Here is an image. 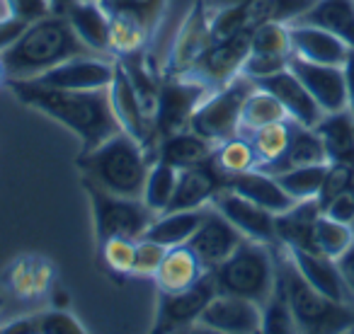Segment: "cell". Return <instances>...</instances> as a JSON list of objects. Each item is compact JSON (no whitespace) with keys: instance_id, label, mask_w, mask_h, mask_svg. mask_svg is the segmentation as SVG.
Masks as SVG:
<instances>
[{"instance_id":"obj_1","label":"cell","mask_w":354,"mask_h":334,"mask_svg":"<svg viewBox=\"0 0 354 334\" xmlns=\"http://www.w3.org/2000/svg\"><path fill=\"white\" fill-rule=\"evenodd\" d=\"M17 102L54 119L80 141V153H88L122 131L112 112L107 90H59L35 80L6 83Z\"/></svg>"},{"instance_id":"obj_2","label":"cell","mask_w":354,"mask_h":334,"mask_svg":"<svg viewBox=\"0 0 354 334\" xmlns=\"http://www.w3.org/2000/svg\"><path fill=\"white\" fill-rule=\"evenodd\" d=\"M90 54L95 51L80 41L64 12H54L49 17L30 22L12 44L0 49V61L6 66L10 83V80H37L46 70L73 56Z\"/></svg>"},{"instance_id":"obj_3","label":"cell","mask_w":354,"mask_h":334,"mask_svg":"<svg viewBox=\"0 0 354 334\" xmlns=\"http://www.w3.org/2000/svg\"><path fill=\"white\" fill-rule=\"evenodd\" d=\"M151 165L153 160L146 148L124 131L114 133L93 150L80 153L75 160L83 179L95 182L97 187L119 197L133 199H141Z\"/></svg>"},{"instance_id":"obj_4","label":"cell","mask_w":354,"mask_h":334,"mask_svg":"<svg viewBox=\"0 0 354 334\" xmlns=\"http://www.w3.org/2000/svg\"><path fill=\"white\" fill-rule=\"evenodd\" d=\"M212 271L221 293L241 295L262 305L272 295L279 279V247L245 237L231 252V257Z\"/></svg>"},{"instance_id":"obj_5","label":"cell","mask_w":354,"mask_h":334,"mask_svg":"<svg viewBox=\"0 0 354 334\" xmlns=\"http://www.w3.org/2000/svg\"><path fill=\"white\" fill-rule=\"evenodd\" d=\"M279 276L299 332H354V305L337 303L315 291L279 247Z\"/></svg>"},{"instance_id":"obj_6","label":"cell","mask_w":354,"mask_h":334,"mask_svg":"<svg viewBox=\"0 0 354 334\" xmlns=\"http://www.w3.org/2000/svg\"><path fill=\"white\" fill-rule=\"evenodd\" d=\"M83 189L88 192L90 208H93L95 240L97 242L107 240V237L138 240L156 218V213L143 204V199L119 197L88 179H83Z\"/></svg>"},{"instance_id":"obj_7","label":"cell","mask_w":354,"mask_h":334,"mask_svg":"<svg viewBox=\"0 0 354 334\" xmlns=\"http://www.w3.org/2000/svg\"><path fill=\"white\" fill-rule=\"evenodd\" d=\"M252 88H255V83L241 73L228 85L209 92L194 112L189 128L202 138H207L209 143H214V146L226 141V138L238 136L241 133L243 104H245L248 95L252 92Z\"/></svg>"},{"instance_id":"obj_8","label":"cell","mask_w":354,"mask_h":334,"mask_svg":"<svg viewBox=\"0 0 354 334\" xmlns=\"http://www.w3.org/2000/svg\"><path fill=\"white\" fill-rule=\"evenodd\" d=\"M209 92L212 90L207 85H202L187 73L162 75L160 92H158L156 109H153V124H156L158 141L189 128L194 112H197V107L204 102V97Z\"/></svg>"},{"instance_id":"obj_9","label":"cell","mask_w":354,"mask_h":334,"mask_svg":"<svg viewBox=\"0 0 354 334\" xmlns=\"http://www.w3.org/2000/svg\"><path fill=\"white\" fill-rule=\"evenodd\" d=\"M107 95H109L112 112H114V117H117L122 131L136 138L148 150L151 160L156 162V150H158L156 124H153V117L146 112V107H143L141 97H138L136 88H133L131 78H129L127 68H124L119 59H114V75L107 88Z\"/></svg>"},{"instance_id":"obj_10","label":"cell","mask_w":354,"mask_h":334,"mask_svg":"<svg viewBox=\"0 0 354 334\" xmlns=\"http://www.w3.org/2000/svg\"><path fill=\"white\" fill-rule=\"evenodd\" d=\"M248 54H250V30L212 41V46L199 56V61L187 70V75H192L214 92L241 75Z\"/></svg>"},{"instance_id":"obj_11","label":"cell","mask_w":354,"mask_h":334,"mask_svg":"<svg viewBox=\"0 0 354 334\" xmlns=\"http://www.w3.org/2000/svg\"><path fill=\"white\" fill-rule=\"evenodd\" d=\"M218 293L216 276L214 271H207L194 286L177 293H160L158 298V317H156V332H177V329L197 327L204 308L209 300Z\"/></svg>"},{"instance_id":"obj_12","label":"cell","mask_w":354,"mask_h":334,"mask_svg":"<svg viewBox=\"0 0 354 334\" xmlns=\"http://www.w3.org/2000/svg\"><path fill=\"white\" fill-rule=\"evenodd\" d=\"M212 206L216 208L226 221H231L233 226L241 230L243 237L265 242V245H272V247H281L279 237H277V216L274 213L257 206L255 202L245 199L243 194L233 192L231 187L223 184V187L214 194Z\"/></svg>"},{"instance_id":"obj_13","label":"cell","mask_w":354,"mask_h":334,"mask_svg":"<svg viewBox=\"0 0 354 334\" xmlns=\"http://www.w3.org/2000/svg\"><path fill=\"white\" fill-rule=\"evenodd\" d=\"M214 32H212V10L204 0H197L189 12L185 15L183 25L177 30L175 39L170 44V56L162 73H187L199 56L212 46Z\"/></svg>"},{"instance_id":"obj_14","label":"cell","mask_w":354,"mask_h":334,"mask_svg":"<svg viewBox=\"0 0 354 334\" xmlns=\"http://www.w3.org/2000/svg\"><path fill=\"white\" fill-rule=\"evenodd\" d=\"M114 75V56H73L54 66L35 83L59 90H107Z\"/></svg>"},{"instance_id":"obj_15","label":"cell","mask_w":354,"mask_h":334,"mask_svg":"<svg viewBox=\"0 0 354 334\" xmlns=\"http://www.w3.org/2000/svg\"><path fill=\"white\" fill-rule=\"evenodd\" d=\"M197 327L223 334H255L262 332V308L241 295L218 291L204 308Z\"/></svg>"},{"instance_id":"obj_16","label":"cell","mask_w":354,"mask_h":334,"mask_svg":"<svg viewBox=\"0 0 354 334\" xmlns=\"http://www.w3.org/2000/svg\"><path fill=\"white\" fill-rule=\"evenodd\" d=\"M289 68L304 83V88L310 92V97L318 102L323 114L344 112L347 109V90H344L342 66L310 63V61L291 56Z\"/></svg>"},{"instance_id":"obj_17","label":"cell","mask_w":354,"mask_h":334,"mask_svg":"<svg viewBox=\"0 0 354 334\" xmlns=\"http://www.w3.org/2000/svg\"><path fill=\"white\" fill-rule=\"evenodd\" d=\"M243 240H245V237L241 235V230H238L231 221H226V218L209 204L207 218H204V223L199 226V230L194 233L187 245L192 247L194 255L202 259V264L212 271V269H216L223 259H228L231 252L236 250Z\"/></svg>"},{"instance_id":"obj_18","label":"cell","mask_w":354,"mask_h":334,"mask_svg":"<svg viewBox=\"0 0 354 334\" xmlns=\"http://www.w3.org/2000/svg\"><path fill=\"white\" fill-rule=\"evenodd\" d=\"M255 85H260V88H265L267 92L274 95V97L279 99L281 107L286 109L291 121L301 124V126L315 128L320 119L325 117L323 109H320L318 102L310 97V92L304 88V83L296 78L291 68H284V70H279V73L270 75V78L257 80Z\"/></svg>"},{"instance_id":"obj_19","label":"cell","mask_w":354,"mask_h":334,"mask_svg":"<svg viewBox=\"0 0 354 334\" xmlns=\"http://www.w3.org/2000/svg\"><path fill=\"white\" fill-rule=\"evenodd\" d=\"M284 250H286V255H289V259L294 262L296 269L301 271V276H304L315 291L328 295L330 300L354 305L352 295H349L347 286H344V281H342V274H339V269H337V262L320 255V252L299 250V247H284Z\"/></svg>"},{"instance_id":"obj_20","label":"cell","mask_w":354,"mask_h":334,"mask_svg":"<svg viewBox=\"0 0 354 334\" xmlns=\"http://www.w3.org/2000/svg\"><path fill=\"white\" fill-rule=\"evenodd\" d=\"M291 56L310 61V63L342 66L349 54V46L323 27L308 22H291Z\"/></svg>"},{"instance_id":"obj_21","label":"cell","mask_w":354,"mask_h":334,"mask_svg":"<svg viewBox=\"0 0 354 334\" xmlns=\"http://www.w3.org/2000/svg\"><path fill=\"white\" fill-rule=\"evenodd\" d=\"M223 184H226V179H223V175L214 167V162H204V165L177 170L175 194H172V202L167 211H185V208L209 206L214 194H216Z\"/></svg>"},{"instance_id":"obj_22","label":"cell","mask_w":354,"mask_h":334,"mask_svg":"<svg viewBox=\"0 0 354 334\" xmlns=\"http://www.w3.org/2000/svg\"><path fill=\"white\" fill-rule=\"evenodd\" d=\"M64 15L88 49H93L95 54L112 56L109 54V22H112V15L100 0H73L64 10Z\"/></svg>"},{"instance_id":"obj_23","label":"cell","mask_w":354,"mask_h":334,"mask_svg":"<svg viewBox=\"0 0 354 334\" xmlns=\"http://www.w3.org/2000/svg\"><path fill=\"white\" fill-rule=\"evenodd\" d=\"M226 187L243 194L245 199L255 202L257 206L267 208V211L274 213V216L289 211L296 204L294 199L284 192L279 179L272 173H267V170H262V167H255V170H248V173H241V175H233V177L226 179Z\"/></svg>"},{"instance_id":"obj_24","label":"cell","mask_w":354,"mask_h":334,"mask_svg":"<svg viewBox=\"0 0 354 334\" xmlns=\"http://www.w3.org/2000/svg\"><path fill=\"white\" fill-rule=\"evenodd\" d=\"M207 271L209 269L194 255L192 247L177 245V247H167L153 281H156L160 293H177V291H185L189 286H194Z\"/></svg>"},{"instance_id":"obj_25","label":"cell","mask_w":354,"mask_h":334,"mask_svg":"<svg viewBox=\"0 0 354 334\" xmlns=\"http://www.w3.org/2000/svg\"><path fill=\"white\" fill-rule=\"evenodd\" d=\"M323 213L318 199L310 202H296L289 211L277 216V237L281 247H299V250H315V218Z\"/></svg>"},{"instance_id":"obj_26","label":"cell","mask_w":354,"mask_h":334,"mask_svg":"<svg viewBox=\"0 0 354 334\" xmlns=\"http://www.w3.org/2000/svg\"><path fill=\"white\" fill-rule=\"evenodd\" d=\"M212 155H214V143H209L207 138L194 133L192 128H185V131H177L172 136L160 138L156 150V160L167 162L175 170L212 162Z\"/></svg>"},{"instance_id":"obj_27","label":"cell","mask_w":354,"mask_h":334,"mask_svg":"<svg viewBox=\"0 0 354 334\" xmlns=\"http://www.w3.org/2000/svg\"><path fill=\"white\" fill-rule=\"evenodd\" d=\"M207 211H209V206L158 213L151 221V226H148V230L143 233V237H151V240L160 242V245H165V247L187 245L194 233L199 230V226L204 223Z\"/></svg>"},{"instance_id":"obj_28","label":"cell","mask_w":354,"mask_h":334,"mask_svg":"<svg viewBox=\"0 0 354 334\" xmlns=\"http://www.w3.org/2000/svg\"><path fill=\"white\" fill-rule=\"evenodd\" d=\"M296 22H308V25L323 27L330 35L342 39L349 49H354V0H318Z\"/></svg>"},{"instance_id":"obj_29","label":"cell","mask_w":354,"mask_h":334,"mask_svg":"<svg viewBox=\"0 0 354 334\" xmlns=\"http://www.w3.org/2000/svg\"><path fill=\"white\" fill-rule=\"evenodd\" d=\"M315 131L323 138L328 162H349L354 165V117L344 112L325 114Z\"/></svg>"},{"instance_id":"obj_30","label":"cell","mask_w":354,"mask_h":334,"mask_svg":"<svg viewBox=\"0 0 354 334\" xmlns=\"http://www.w3.org/2000/svg\"><path fill=\"white\" fill-rule=\"evenodd\" d=\"M245 136L250 138L252 148H255L257 162H260L262 170L277 173L281 167V162H284L286 150H289V143H291V119L262 126L252 133H245Z\"/></svg>"},{"instance_id":"obj_31","label":"cell","mask_w":354,"mask_h":334,"mask_svg":"<svg viewBox=\"0 0 354 334\" xmlns=\"http://www.w3.org/2000/svg\"><path fill=\"white\" fill-rule=\"evenodd\" d=\"M212 162L218 173L223 175V179L260 167L257 155H255V148H252L250 138H248L245 133H238V136L216 143V146H214Z\"/></svg>"},{"instance_id":"obj_32","label":"cell","mask_w":354,"mask_h":334,"mask_svg":"<svg viewBox=\"0 0 354 334\" xmlns=\"http://www.w3.org/2000/svg\"><path fill=\"white\" fill-rule=\"evenodd\" d=\"M318 0H245L248 30L262 22H291L301 20Z\"/></svg>"},{"instance_id":"obj_33","label":"cell","mask_w":354,"mask_h":334,"mask_svg":"<svg viewBox=\"0 0 354 334\" xmlns=\"http://www.w3.org/2000/svg\"><path fill=\"white\" fill-rule=\"evenodd\" d=\"M328 162V153H325L323 138L315 128L310 126H301V124L291 121V143L289 150H286V157L281 162V170L286 167H306V165H325ZM274 175V173H272Z\"/></svg>"},{"instance_id":"obj_34","label":"cell","mask_w":354,"mask_h":334,"mask_svg":"<svg viewBox=\"0 0 354 334\" xmlns=\"http://www.w3.org/2000/svg\"><path fill=\"white\" fill-rule=\"evenodd\" d=\"M284 119H289V114H286V109L279 104V99H277L272 92H267L265 88L255 85L252 92L245 97V104H243L241 133H252L262 126L284 121Z\"/></svg>"},{"instance_id":"obj_35","label":"cell","mask_w":354,"mask_h":334,"mask_svg":"<svg viewBox=\"0 0 354 334\" xmlns=\"http://www.w3.org/2000/svg\"><path fill=\"white\" fill-rule=\"evenodd\" d=\"M177 184V170L162 160H156L148 170L146 184H143V204L151 208L153 213H165L170 208L172 194H175Z\"/></svg>"},{"instance_id":"obj_36","label":"cell","mask_w":354,"mask_h":334,"mask_svg":"<svg viewBox=\"0 0 354 334\" xmlns=\"http://www.w3.org/2000/svg\"><path fill=\"white\" fill-rule=\"evenodd\" d=\"M325 165H306V167H286L281 173H274V177L279 179V184L284 187V192L289 194L294 202H310L318 199V192L323 187Z\"/></svg>"},{"instance_id":"obj_37","label":"cell","mask_w":354,"mask_h":334,"mask_svg":"<svg viewBox=\"0 0 354 334\" xmlns=\"http://www.w3.org/2000/svg\"><path fill=\"white\" fill-rule=\"evenodd\" d=\"M107 8L109 15H124L138 22L148 35H156L162 15H165L167 0H100Z\"/></svg>"},{"instance_id":"obj_38","label":"cell","mask_w":354,"mask_h":334,"mask_svg":"<svg viewBox=\"0 0 354 334\" xmlns=\"http://www.w3.org/2000/svg\"><path fill=\"white\" fill-rule=\"evenodd\" d=\"M148 41H151V35L138 22L129 20L124 15H112V22H109V54L114 59L141 54Z\"/></svg>"},{"instance_id":"obj_39","label":"cell","mask_w":354,"mask_h":334,"mask_svg":"<svg viewBox=\"0 0 354 334\" xmlns=\"http://www.w3.org/2000/svg\"><path fill=\"white\" fill-rule=\"evenodd\" d=\"M315 250L320 255L330 257V259H337L344 250L354 242V226H347V223H339L335 218L320 213L315 218Z\"/></svg>"},{"instance_id":"obj_40","label":"cell","mask_w":354,"mask_h":334,"mask_svg":"<svg viewBox=\"0 0 354 334\" xmlns=\"http://www.w3.org/2000/svg\"><path fill=\"white\" fill-rule=\"evenodd\" d=\"M260 308H262V332H267V334L299 332L294 313H291L289 298H286L284 284H281V276L277 279V286H274V291H272V295Z\"/></svg>"},{"instance_id":"obj_41","label":"cell","mask_w":354,"mask_h":334,"mask_svg":"<svg viewBox=\"0 0 354 334\" xmlns=\"http://www.w3.org/2000/svg\"><path fill=\"white\" fill-rule=\"evenodd\" d=\"M100 259L104 269L114 276H133V259H136V240L131 237H107L97 242Z\"/></svg>"},{"instance_id":"obj_42","label":"cell","mask_w":354,"mask_h":334,"mask_svg":"<svg viewBox=\"0 0 354 334\" xmlns=\"http://www.w3.org/2000/svg\"><path fill=\"white\" fill-rule=\"evenodd\" d=\"M250 51L291 56V32L286 22H262L250 30Z\"/></svg>"},{"instance_id":"obj_43","label":"cell","mask_w":354,"mask_h":334,"mask_svg":"<svg viewBox=\"0 0 354 334\" xmlns=\"http://www.w3.org/2000/svg\"><path fill=\"white\" fill-rule=\"evenodd\" d=\"M245 30H248L245 0H241V3H228V6L214 8L212 10L214 41L226 39V37H233V35H238V32H245Z\"/></svg>"},{"instance_id":"obj_44","label":"cell","mask_w":354,"mask_h":334,"mask_svg":"<svg viewBox=\"0 0 354 334\" xmlns=\"http://www.w3.org/2000/svg\"><path fill=\"white\" fill-rule=\"evenodd\" d=\"M352 187H354V165H349V162H328L323 187L318 192L320 208L328 202H333L335 197H339L342 192H349Z\"/></svg>"},{"instance_id":"obj_45","label":"cell","mask_w":354,"mask_h":334,"mask_svg":"<svg viewBox=\"0 0 354 334\" xmlns=\"http://www.w3.org/2000/svg\"><path fill=\"white\" fill-rule=\"evenodd\" d=\"M289 61L291 56H281V54H257V51H250L243 63V70L241 73L245 78H250L252 83L262 78H270V75L279 73V70L289 68Z\"/></svg>"},{"instance_id":"obj_46","label":"cell","mask_w":354,"mask_h":334,"mask_svg":"<svg viewBox=\"0 0 354 334\" xmlns=\"http://www.w3.org/2000/svg\"><path fill=\"white\" fill-rule=\"evenodd\" d=\"M167 247L160 242L151 240V237H138L136 240V259H133V276H146L153 279L160 266L162 257H165Z\"/></svg>"},{"instance_id":"obj_47","label":"cell","mask_w":354,"mask_h":334,"mask_svg":"<svg viewBox=\"0 0 354 334\" xmlns=\"http://www.w3.org/2000/svg\"><path fill=\"white\" fill-rule=\"evenodd\" d=\"M37 322H39V334H83L85 324L75 317L73 313L64 308L46 310V313L37 315Z\"/></svg>"},{"instance_id":"obj_48","label":"cell","mask_w":354,"mask_h":334,"mask_svg":"<svg viewBox=\"0 0 354 334\" xmlns=\"http://www.w3.org/2000/svg\"><path fill=\"white\" fill-rule=\"evenodd\" d=\"M3 3H6L8 17H15L22 22H37L56 12L51 0H3Z\"/></svg>"},{"instance_id":"obj_49","label":"cell","mask_w":354,"mask_h":334,"mask_svg":"<svg viewBox=\"0 0 354 334\" xmlns=\"http://www.w3.org/2000/svg\"><path fill=\"white\" fill-rule=\"evenodd\" d=\"M323 213L339 223H347V226H354V192H342L339 197H335L333 202H328L323 206Z\"/></svg>"},{"instance_id":"obj_50","label":"cell","mask_w":354,"mask_h":334,"mask_svg":"<svg viewBox=\"0 0 354 334\" xmlns=\"http://www.w3.org/2000/svg\"><path fill=\"white\" fill-rule=\"evenodd\" d=\"M335 262H337V269H339V274H342V281L354 300V242Z\"/></svg>"},{"instance_id":"obj_51","label":"cell","mask_w":354,"mask_h":334,"mask_svg":"<svg viewBox=\"0 0 354 334\" xmlns=\"http://www.w3.org/2000/svg\"><path fill=\"white\" fill-rule=\"evenodd\" d=\"M30 25V22H22L15 20V17H6V20H0V49H6L8 44L17 39L22 35V30Z\"/></svg>"},{"instance_id":"obj_52","label":"cell","mask_w":354,"mask_h":334,"mask_svg":"<svg viewBox=\"0 0 354 334\" xmlns=\"http://www.w3.org/2000/svg\"><path fill=\"white\" fill-rule=\"evenodd\" d=\"M0 332L3 334H39V322H37V315H27V317L12 320V322L3 324Z\"/></svg>"},{"instance_id":"obj_53","label":"cell","mask_w":354,"mask_h":334,"mask_svg":"<svg viewBox=\"0 0 354 334\" xmlns=\"http://www.w3.org/2000/svg\"><path fill=\"white\" fill-rule=\"evenodd\" d=\"M342 73H344V90H347V112L354 117V49H349L347 59H344Z\"/></svg>"},{"instance_id":"obj_54","label":"cell","mask_w":354,"mask_h":334,"mask_svg":"<svg viewBox=\"0 0 354 334\" xmlns=\"http://www.w3.org/2000/svg\"><path fill=\"white\" fill-rule=\"evenodd\" d=\"M51 3H54V10L56 12H64L66 8H68L71 3H73V0H51Z\"/></svg>"},{"instance_id":"obj_55","label":"cell","mask_w":354,"mask_h":334,"mask_svg":"<svg viewBox=\"0 0 354 334\" xmlns=\"http://www.w3.org/2000/svg\"><path fill=\"white\" fill-rule=\"evenodd\" d=\"M8 83V73H6V66H3V61H0V85Z\"/></svg>"},{"instance_id":"obj_56","label":"cell","mask_w":354,"mask_h":334,"mask_svg":"<svg viewBox=\"0 0 354 334\" xmlns=\"http://www.w3.org/2000/svg\"><path fill=\"white\" fill-rule=\"evenodd\" d=\"M0 310H3V295H0Z\"/></svg>"},{"instance_id":"obj_57","label":"cell","mask_w":354,"mask_h":334,"mask_svg":"<svg viewBox=\"0 0 354 334\" xmlns=\"http://www.w3.org/2000/svg\"><path fill=\"white\" fill-rule=\"evenodd\" d=\"M352 192H354V187H352Z\"/></svg>"}]
</instances>
